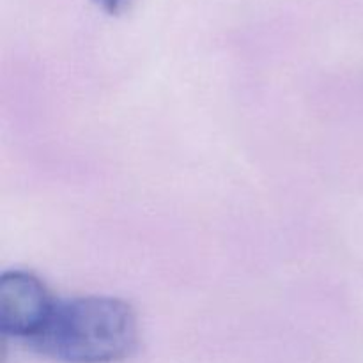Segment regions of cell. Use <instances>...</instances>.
<instances>
[{
    "mask_svg": "<svg viewBox=\"0 0 363 363\" xmlns=\"http://www.w3.org/2000/svg\"><path fill=\"white\" fill-rule=\"evenodd\" d=\"M55 305L32 273L7 272L0 277V328L6 335L32 342L45 330Z\"/></svg>",
    "mask_w": 363,
    "mask_h": 363,
    "instance_id": "7a4b0ae2",
    "label": "cell"
},
{
    "mask_svg": "<svg viewBox=\"0 0 363 363\" xmlns=\"http://www.w3.org/2000/svg\"><path fill=\"white\" fill-rule=\"evenodd\" d=\"M137 342V318L126 301L85 296L57 303L30 346L62 363H113L130 357Z\"/></svg>",
    "mask_w": 363,
    "mask_h": 363,
    "instance_id": "6da1fadb",
    "label": "cell"
},
{
    "mask_svg": "<svg viewBox=\"0 0 363 363\" xmlns=\"http://www.w3.org/2000/svg\"><path fill=\"white\" fill-rule=\"evenodd\" d=\"M99 9L105 11L106 14H112V16H119L123 14L128 7L131 6L133 0H92Z\"/></svg>",
    "mask_w": 363,
    "mask_h": 363,
    "instance_id": "3957f363",
    "label": "cell"
}]
</instances>
